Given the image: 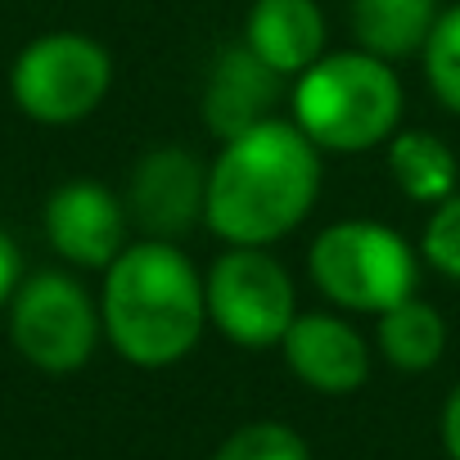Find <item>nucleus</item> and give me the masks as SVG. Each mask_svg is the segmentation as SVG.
<instances>
[{"label": "nucleus", "mask_w": 460, "mask_h": 460, "mask_svg": "<svg viewBox=\"0 0 460 460\" xmlns=\"http://www.w3.org/2000/svg\"><path fill=\"white\" fill-rule=\"evenodd\" d=\"M307 271L330 303L379 316L415 294L420 249L379 221H334L312 240Z\"/></svg>", "instance_id": "obj_4"}, {"label": "nucleus", "mask_w": 460, "mask_h": 460, "mask_svg": "<svg viewBox=\"0 0 460 460\" xmlns=\"http://www.w3.org/2000/svg\"><path fill=\"white\" fill-rule=\"evenodd\" d=\"M10 339L28 366L46 375H73L100 343L95 298L64 271H37L10 298Z\"/></svg>", "instance_id": "obj_7"}, {"label": "nucleus", "mask_w": 460, "mask_h": 460, "mask_svg": "<svg viewBox=\"0 0 460 460\" xmlns=\"http://www.w3.org/2000/svg\"><path fill=\"white\" fill-rule=\"evenodd\" d=\"M321 194V149L298 122L267 118L240 136L221 140L208 167L203 221L217 240L267 249L307 221Z\"/></svg>", "instance_id": "obj_1"}, {"label": "nucleus", "mask_w": 460, "mask_h": 460, "mask_svg": "<svg viewBox=\"0 0 460 460\" xmlns=\"http://www.w3.org/2000/svg\"><path fill=\"white\" fill-rule=\"evenodd\" d=\"M442 447L451 460H460V384L447 393V406H442Z\"/></svg>", "instance_id": "obj_20"}, {"label": "nucleus", "mask_w": 460, "mask_h": 460, "mask_svg": "<svg viewBox=\"0 0 460 460\" xmlns=\"http://www.w3.org/2000/svg\"><path fill=\"white\" fill-rule=\"evenodd\" d=\"M424 77H429L433 100L460 118V5L438 14L424 41Z\"/></svg>", "instance_id": "obj_16"}, {"label": "nucleus", "mask_w": 460, "mask_h": 460, "mask_svg": "<svg viewBox=\"0 0 460 460\" xmlns=\"http://www.w3.org/2000/svg\"><path fill=\"white\" fill-rule=\"evenodd\" d=\"M375 343L384 352L388 366L406 370V375H420V370H433L447 352V321L438 307L420 303L415 294L388 312H379V325H375Z\"/></svg>", "instance_id": "obj_14"}, {"label": "nucleus", "mask_w": 460, "mask_h": 460, "mask_svg": "<svg viewBox=\"0 0 460 460\" xmlns=\"http://www.w3.org/2000/svg\"><path fill=\"white\" fill-rule=\"evenodd\" d=\"M208 321L240 348H276L298 316L294 280L267 249L230 244L203 280Z\"/></svg>", "instance_id": "obj_6"}, {"label": "nucleus", "mask_w": 460, "mask_h": 460, "mask_svg": "<svg viewBox=\"0 0 460 460\" xmlns=\"http://www.w3.org/2000/svg\"><path fill=\"white\" fill-rule=\"evenodd\" d=\"M208 172L185 149H149L127 181V217L145 230V240H181L203 221Z\"/></svg>", "instance_id": "obj_8"}, {"label": "nucleus", "mask_w": 460, "mask_h": 460, "mask_svg": "<svg viewBox=\"0 0 460 460\" xmlns=\"http://www.w3.org/2000/svg\"><path fill=\"white\" fill-rule=\"evenodd\" d=\"M388 172L411 203H442L456 194V154L433 131H393L388 140Z\"/></svg>", "instance_id": "obj_15"}, {"label": "nucleus", "mask_w": 460, "mask_h": 460, "mask_svg": "<svg viewBox=\"0 0 460 460\" xmlns=\"http://www.w3.org/2000/svg\"><path fill=\"white\" fill-rule=\"evenodd\" d=\"M100 325L122 361L140 370L176 366L208 325L203 276L172 240L127 244L104 267Z\"/></svg>", "instance_id": "obj_2"}, {"label": "nucleus", "mask_w": 460, "mask_h": 460, "mask_svg": "<svg viewBox=\"0 0 460 460\" xmlns=\"http://www.w3.org/2000/svg\"><path fill=\"white\" fill-rule=\"evenodd\" d=\"M113 86V59L82 32H46L28 41L10 68L14 104L41 127H73L91 118Z\"/></svg>", "instance_id": "obj_5"}, {"label": "nucleus", "mask_w": 460, "mask_h": 460, "mask_svg": "<svg viewBox=\"0 0 460 460\" xmlns=\"http://www.w3.org/2000/svg\"><path fill=\"white\" fill-rule=\"evenodd\" d=\"M285 95V77L262 64L244 41L240 46H226L212 59L208 86H203V122L217 140H230L267 118H276L271 109Z\"/></svg>", "instance_id": "obj_11"}, {"label": "nucleus", "mask_w": 460, "mask_h": 460, "mask_svg": "<svg viewBox=\"0 0 460 460\" xmlns=\"http://www.w3.org/2000/svg\"><path fill=\"white\" fill-rule=\"evenodd\" d=\"M294 122L316 149L366 154L402 122V82L370 50L321 55L294 86Z\"/></svg>", "instance_id": "obj_3"}, {"label": "nucleus", "mask_w": 460, "mask_h": 460, "mask_svg": "<svg viewBox=\"0 0 460 460\" xmlns=\"http://www.w3.org/2000/svg\"><path fill=\"white\" fill-rule=\"evenodd\" d=\"M348 23L361 50L379 59H406L424 50L438 23V0H352Z\"/></svg>", "instance_id": "obj_13"}, {"label": "nucleus", "mask_w": 460, "mask_h": 460, "mask_svg": "<svg viewBox=\"0 0 460 460\" xmlns=\"http://www.w3.org/2000/svg\"><path fill=\"white\" fill-rule=\"evenodd\" d=\"M19 285H23V253H19V244L5 235V230H0V307L14 298Z\"/></svg>", "instance_id": "obj_19"}, {"label": "nucleus", "mask_w": 460, "mask_h": 460, "mask_svg": "<svg viewBox=\"0 0 460 460\" xmlns=\"http://www.w3.org/2000/svg\"><path fill=\"white\" fill-rule=\"evenodd\" d=\"M420 258L438 276L460 280V190L447 194L442 203H433V212L424 221V235H420Z\"/></svg>", "instance_id": "obj_18"}, {"label": "nucleus", "mask_w": 460, "mask_h": 460, "mask_svg": "<svg viewBox=\"0 0 460 460\" xmlns=\"http://www.w3.org/2000/svg\"><path fill=\"white\" fill-rule=\"evenodd\" d=\"M244 46L280 77H298L325 55V14L316 0H253Z\"/></svg>", "instance_id": "obj_12"}, {"label": "nucleus", "mask_w": 460, "mask_h": 460, "mask_svg": "<svg viewBox=\"0 0 460 460\" xmlns=\"http://www.w3.org/2000/svg\"><path fill=\"white\" fill-rule=\"evenodd\" d=\"M127 203L100 181H64L46 199V240L73 267L104 271L127 249Z\"/></svg>", "instance_id": "obj_9"}, {"label": "nucleus", "mask_w": 460, "mask_h": 460, "mask_svg": "<svg viewBox=\"0 0 460 460\" xmlns=\"http://www.w3.org/2000/svg\"><path fill=\"white\" fill-rule=\"evenodd\" d=\"M280 352L307 388L330 393V397L357 393L370 379L366 339L334 312H298L280 339Z\"/></svg>", "instance_id": "obj_10"}, {"label": "nucleus", "mask_w": 460, "mask_h": 460, "mask_svg": "<svg viewBox=\"0 0 460 460\" xmlns=\"http://www.w3.org/2000/svg\"><path fill=\"white\" fill-rule=\"evenodd\" d=\"M212 460H312L303 433H294L289 424L280 420H258V424H244L235 429L217 451Z\"/></svg>", "instance_id": "obj_17"}]
</instances>
